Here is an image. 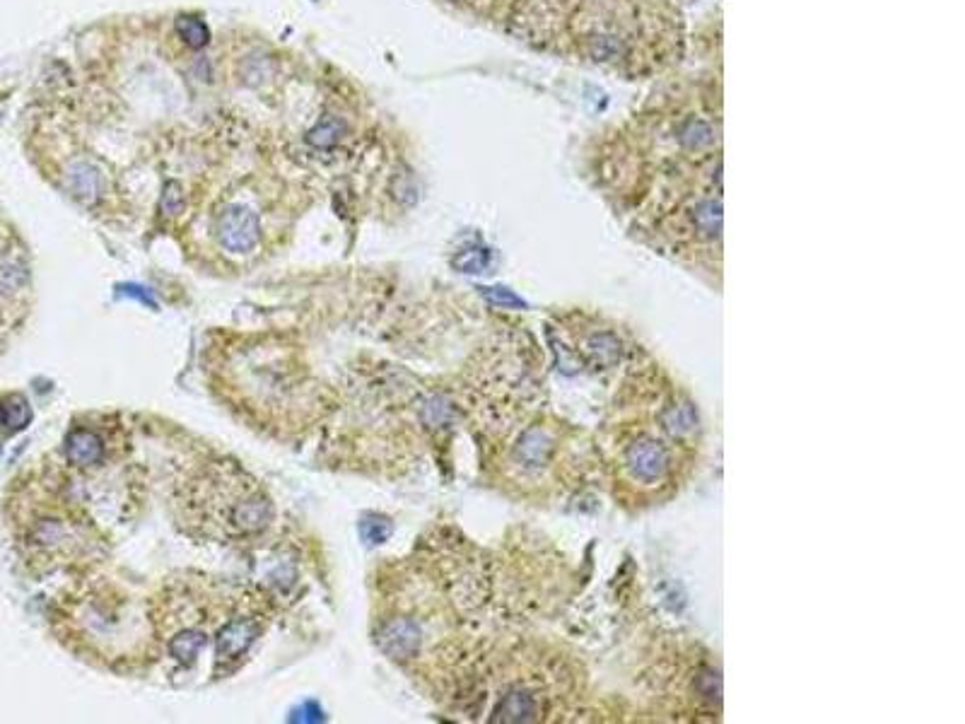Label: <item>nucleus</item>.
<instances>
[{"label": "nucleus", "mask_w": 965, "mask_h": 724, "mask_svg": "<svg viewBox=\"0 0 965 724\" xmlns=\"http://www.w3.org/2000/svg\"><path fill=\"white\" fill-rule=\"evenodd\" d=\"M174 502L179 522L191 536L215 543H239L261 536L273 524L271 495L237 461L213 459L181 478Z\"/></svg>", "instance_id": "obj_1"}, {"label": "nucleus", "mask_w": 965, "mask_h": 724, "mask_svg": "<svg viewBox=\"0 0 965 724\" xmlns=\"http://www.w3.org/2000/svg\"><path fill=\"white\" fill-rule=\"evenodd\" d=\"M90 541V524L75 512L70 498H56L51 510L37 512L22 531V543L29 556L46 563H63L78 558Z\"/></svg>", "instance_id": "obj_2"}, {"label": "nucleus", "mask_w": 965, "mask_h": 724, "mask_svg": "<svg viewBox=\"0 0 965 724\" xmlns=\"http://www.w3.org/2000/svg\"><path fill=\"white\" fill-rule=\"evenodd\" d=\"M111 445L97 425H73L63 442V459L75 474H92L109 464Z\"/></svg>", "instance_id": "obj_3"}, {"label": "nucleus", "mask_w": 965, "mask_h": 724, "mask_svg": "<svg viewBox=\"0 0 965 724\" xmlns=\"http://www.w3.org/2000/svg\"><path fill=\"white\" fill-rule=\"evenodd\" d=\"M215 237L230 254H249L261 242L259 215L247 206H227L215 220Z\"/></svg>", "instance_id": "obj_4"}, {"label": "nucleus", "mask_w": 965, "mask_h": 724, "mask_svg": "<svg viewBox=\"0 0 965 724\" xmlns=\"http://www.w3.org/2000/svg\"><path fill=\"white\" fill-rule=\"evenodd\" d=\"M261 621L259 616H232L218 633V645H215V664L218 669L222 664H235L249 652L251 642L259 638Z\"/></svg>", "instance_id": "obj_5"}, {"label": "nucleus", "mask_w": 965, "mask_h": 724, "mask_svg": "<svg viewBox=\"0 0 965 724\" xmlns=\"http://www.w3.org/2000/svg\"><path fill=\"white\" fill-rule=\"evenodd\" d=\"M625 466H628L630 476L637 481H659L669 471V454L659 442L640 440L628 447L625 452Z\"/></svg>", "instance_id": "obj_6"}, {"label": "nucleus", "mask_w": 965, "mask_h": 724, "mask_svg": "<svg viewBox=\"0 0 965 724\" xmlns=\"http://www.w3.org/2000/svg\"><path fill=\"white\" fill-rule=\"evenodd\" d=\"M379 647L384 650V655H389L391 659H411L418 655L420 642H423V635H420V628L415 626L413 621L408 618H394V621L384 623L382 630H379Z\"/></svg>", "instance_id": "obj_7"}, {"label": "nucleus", "mask_w": 965, "mask_h": 724, "mask_svg": "<svg viewBox=\"0 0 965 724\" xmlns=\"http://www.w3.org/2000/svg\"><path fill=\"white\" fill-rule=\"evenodd\" d=\"M66 186L70 194H73V198H78V201H83L90 206V203H95L102 198L104 179L102 174L90 165V162L78 160L66 169Z\"/></svg>", "instance_id": "obj_8"}, {"label": "nucleus", "mask_w": 965, "mask_h": 724, "mask_svg": "<svg viewBox=\"0 0 965 724\" xmlns=\"http://www.w3.org/2000/svg\"><path fill=\"white\" fill-rule=\"evenodd\" d=\"M553 437L546 430L531 428L526 430L517 445V459L526 469H541L553 457Z\"/></svg>", "instance_id": "obj_9"}, {"label": "nucleus", "mask_w": 965, "mask_h": 724, "mask_svg": "<svg viewBox=\"0 0 965 724\" xmlns=\"http://www.w3.org/2000/svg\"><path fill=\"white\" fill-rule=\"evenodd\" d=\"M32 420V406L22 394L0 396V437H13Z\"/></svg>", "instance_id": "obj_10"}, {"label": "nucleus", "mask_w": 965, "mask_h": 724, "mask_svg": "<svg viewBox=\"0 0 965 724\" xmlns=\"http://www.w3.org/2000/svg\"><path fill=\"white\" fill-rule=\"evenodd\" d=\"M536 715V700L526 691H510L495 710L497 722H529Z\"/></svg>", "instance_id": "obj_11"}, {"label": "nucleus", "mask_w": 965, "mask_h": 724, "mask_svg": "<svg viewBox=\"0 0 965 724\" xmlns=\"http://www.w3.org/2000/svg\"><path fill=\"white\" fill-rule=\"evenodd\" d=\"M587 350L589 358H592L596 365L611 367L621 358V341L613 334H596L592 341H589Z\"/></svg>", "instance_id": "obj_12"}, {"label": "nucleus", "mask_w": 965, "mask_h": 724, "mask_svg": "<svg viewBox=\"0 0 965 724\" xmlns=\"http://www.w3.org/2000/svg\"><path fill=\"white\" fill-rule=\"evenodd\" d=\"M698 425V413L693 411L690 404H678L671 406L669 411L664 413V428L671 432V435H688V432L695 430Z\"/></svg>", "instance_id": "obj_13"}, {"label": "nucleus", "mask_w": 965, "mask_h": 724, "mask_svg": "<svg viewBox=\"0 0 965 724\" xmlns=\"http://www.w3.org/2000/svg\"><path fill=\"white\" fill-rule=\"evenodd\" d=\"M341 133H343V121L333 119V116L329 114V116H324V119H321L319 124L312 128V131H309L307 140L314 145V148L329 150L338 143V140H341Z\"/></svg>", "instance_id": "obj_14"}, {"label": "nucleus", "mask_w": 965, "mask_h": 724, "mask_svg": "<svg viewBox=\"0 0 965 724\" xmlns=\"http://www.w3.org/2000/svg\"><path fill=\"white\" fill-rule=\"evenodd\" d=\"M177 29L186 44L191 49H201V46L208 44V27L203 25L201 20H193V17H184V20L177 22Z\"/></svg>", "instance_id": "obj_15"}, {"label": "nucleus", "mask_w": 965, "mask_h": 724, "mask_svg": "<svg viewBox=\"0 0 965 724\" xmlns=\"http://www.w3.org/2000/svg\"><path fill=\"white\" fill-rule=\"evenodd\" d=\"M360 529H362V536H365V539L370 543H382V541L389 539V534H391V524L386 522V519H379V517L365 519Z\"/></svg>", "instance_id": "obj_16"}, {"label": "nucleus", "mask_w": 965, "mask_h": 724, "mask_svg": "<svg viewBox=\"0 0 965 724\" xmlns=\"http://www.w3.org/2000/svg\"><path fill=\"white\" fill-rule=\"evenodd\" d=\"M485 297H488L493 305H500V307H524V302L505 288H485Z\"/></svg>", "instance_id": "obj_17"}, {"label": "nucleus", "mask_w": 965, "mask_h": 724, "mask_svg": "<svg viewBox=\"0 0 965 724\" xmlns=\"http://www.w3.org/2000/svg\"><path fill=\"white\" fill-rule=\"evenodd\" d=\"M181 203H184V196H181V186L177 184V181H169L167 189H165V196H162V210H167V213H179Z\"/></svg>", "instance_id": "obj_18"}]
</instances>
